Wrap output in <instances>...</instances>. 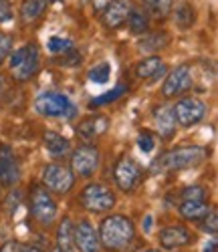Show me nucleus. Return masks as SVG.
Masks as SVG:
<instances>
[{
    "label": "nucleus",
    "mask_w": 218,
    "mask_h": 252,
    "mask_svg": "<svg viewBox=\"0 0 218 252\" xmlns=\"http://www.w3.org/2000/svg\"><path fill=\"white\" fill-rule=\"evenodd\" d=\"M73 244L79 252H101V242L95 226L83 218L73 226Z\"/></svg>",
    "instance_id": "11"
},
{
    "label": "nucleus",
    "mask_w": 218,
    "mask_h": 252,
    "mask_svg": "<svg viewBox=\"0 0 218 252\" xmlns=\"http://www.w3.org/2000/svg\"><path fill=\"white\" fill-rule=\"evenodd\" d=\"M142 4L154 18H164L172 10V0H142Z\"/></svg>",
    "instance_id": "23"
},
{
    "label": "nucleus",
    "mask_w": 218,
    "mask_h": 252,
    "mask_svg": "<svg viewBox=\"0 0 218 252\" xmlns=\"http://www.w3.org/2000/svg\"><path fill=\"white\" fill-rule=\"evenodd\" d=\"M204 224L200 226L204 232H210V234H216V230H218V214L214 212V210H210V212L204 216Z\"/></svg>",
    "instance_id": "33"
},
{
    "label": "nucleus",
    "mask_w": 218,
    "mask_h": 252,
    "mask_svg": "<svg viewBox=\"0 0 218 252\" xmlns=\"http://www.w3.org/2000/svg\"><path fill=\"white\" fill-rule=\"evenodd\" d=\"M132 2L129 0H111V2L107 4V8H105V12H103V23H105V27H109V29H117V27H121L125 20H127V16H129V12H132Z\"/></svg>",
    "instance_id": "15"
},
{
    "label": "nucleus",
    "mask_w": 218,
    "mask_h": 252,
    "mask_svg": "<svg viewBox=\"0 0 218 252\" xmlns=\"http://www.w3.org/2000/svg\"><path fill=\"white\" fill-rule=\"evenodd\" d=\"M192 240V234L188 232V228L182 226V224H176V226H168L160 232V246L166 250V252H172V250H178V248H184L188 246Z\"/></svg>",
    "instance_id": "14"
},
{
    "label": "nucleus",
    "mask_w": 218,
    "mask_h": 252,
    "mask_svg": "<svg viewBox=\"0 0 218 252\" xmlns=\"http://www.w3.org/2000/svg\"><path fill=\"white\" fill-rule=\"evenodd\" d=\"M47 49L51 51V53H69L71 49H73V43L69 38H61V36H53V38H49V43H47Z\"/></svg>",
    "instance_id": "28"
},
{
    "label": "nucleus",
    "mask_w": 218,
    "mask_h": 252,
    "mask_svg": "<svg viewBox=\"0 0 218 252\" xmlns=\"http://www.w3.org/2000/svg\"><path fill=\"white\" fill-rule=\"evenodd\" d=\"M192 87V73L188 65H180L176 69H172L170 75L164 81V87H162V95L166 99H172L180 93H184L186 89Z\"/></svg>",
    "instance_id": "12"
},
{
    "label": "nucleus",
    "mask_w": 218,
    "mask_h": 252,
    "mask_svg": "<svg viewBox=\"0 0 218 252\" xmlns=\"http://www.w3.org/2000/svg\"><path fill=\"white\" fill-rule=\"evenodd\" d=\"M99 242L101 248L109 252H121L132 246L136 238V226L127 216L111 214L107 216L99 226Z\"/></svg>",
    "instance_id": "1"
},
{
    "label": "nucleus",
    "mask_w": 218,
    "mask_h": 252,
    "mask_svg": "<svg viewBox=\"0 0 218 252\" xmlns=\"http://www.w3.org/2000/svg\"><path fill=\"white\" fill-rule=\"evenodd\" d=\"M10 71L18 81H27L38 71V47L29 43L10 55Z\"/></svg>",
    "instance_id": "3"
},
{
    "label": "nucleus",
    "mask_w": 218,
    "mask_h": 252,
    "mask_svg": "<svg viewBox=\"0 0 218 252\" xmlns=\"http://www.w3.org/2000/svg\"><path fill=\"white\" fill-rule=\"evenodd\" d=\"M0 89H2V81H0Z\"/></svg>",
    "instance_id": "42"
},
{
    "label": "nucleus",
    "mask_w": 218,
    "mask_h": 252,
    "mask_svg": "<svg viewBox=\"0 0 218 252\" xmlns=\"http://www.w3.org/2000/svg\"><path fill=\"white\" fill-rule=\"evenodd\" d=\"M202 252H216V240L206 242V246H204V250H202Z\"/></svg>",
    "instance_id": "37"
},
{
    "label": "nucleus",
    "mask_w": 218,
    "mask_h": 252,
    "mask_svg": "<svg viewBox=\"0 0 218 252\" xmlns=\"http://www.w3.org/2000/svg\"><path fill=\"white\" fill-rule=\"evenodd\" d=\"M51 252H63V250H61V248H59V246H57V248H53V250H51Z\"/></svg>",
    "instance_id": "41"
},
{
    "label": "nucleus",
    "mask_w": 218,
    "mask_h": 252,
    "mask_svg": "<svg viewBox=\"0 0 218 252\" xmlns=\"http://www.w3.org/2000/svg\"><path fill=\"white\" fill-rule=\"evenodd\" d=\"M154 121L162 137H172L176 131V117H174V107L172 105H162L160 109L154 111Z\"/></svg>",
    "instance_id": "16"
},
{
    "label": "nucleus",
    "mask_w": 218,
    "mask_h": 252,
    "mask_svg": "<svg viewBox=\"0 0 218 252\" xmlns=\"http://www.w3.org/2000/svg\"><path fill=\"white\" fill-rule=\"evenodd\" d=\"M35 109L45 117H73L75 115V107L69 101V97L63 93H55V91L40 93L35 101Z\"/></svg>",
    "instance_id": "5"
},
{
    "label": "nucleus",
    "mask_w": 218,
    "mask_h": 252,
    "mask_svg": "<svg viewBox=\"0 0 218 252\" xmlns=\"http://www.w3.org/2000/svg\"><path fill=\"white\" fill-rule=\"evenodd\" d=\"M42 141H45V150L53 156V158H65L71 152V143L67 137H63L57 131H45L42 135Z\"/></svg>",
    "instance_id": "17"
},
{
    "label": "nucleus",
    "mask_w": 218,
    "mask_h": 252,
    "mask_svg": "<svg viewBox=\"0 0 218 252\" xmlns=\"http://www.w3.org/2000/svg\"><path fill=\"white\" fill-rule=\"evenodd\" d=\"M204 150L198 145H184V148L172 150L168 154H164L156 163L160 170L164 172H172V170H184V167H194L204 159Z\"/></svg>",
    "instance_id": "2"
},
{
    "label": "nucleus",
    "mask_w": 218,
    "mask_h": 252,
    "mask_svg": "<svg viewBox=\"0 0 218 252\" xmlns=\"http://www.w3.org/2000/svg\"><path fill=\"white\" fill-rule=\"evenodd\" d=\"M18 202H20V192H14V194H10V198H8V206H6V210H8V212H12V206L16 208V206H18Z\"/></svg>",
    "instance_id": "36"
},
{
    "label": "nucleus",
    "mask_w": 218,
    "mask_h": 252,
    "mask_svg": "<svg viewBox=\"0 0 218 252\" xmlns=\"http://www.w3.org/2000/svg\"><path fill=\"white\" fill-rule=\"evenodd\" d=\"M149 224H151V218H149V216H145V230H149Z\"/></svg>",
    "instance_id": "39"
},
{
    "label": "nucleus",
    "mask_w": 218,
    "mask_h": 252,
    "mask_svg": "<svg viewBox=\"0 0 218 252\" xmlns=\"http://www.w3.org/2000/svg\"><path fill=\"white\" fill-rule=\"evenodd\" d=\"M12 18V6L8 0H0V23H8Z\"/></svg>",
    "instance_id": "34"
},
{
    "label": "nucleus",
    "mask_w": 218,
    "mask_h": 252,
    "mask_svg": "<svg viewBox=\"0 0 218 252\" xmlns=\"http://www.w3.org/2000/svg\"><path fill=\"white\" fill-rule=\"evenodd\" d=\"M105 127H107V121H105L103 117L93 115V117L83 119V121L79 123V129H77V131H79V135H81L83 139H93L95 135L103 133Z\"/></svg>",
    "instance_id": "19"
},
{
    "label": "nucleus",
    "mask_w": 218,
    "mask_h": 252,
    "mask_svg": "<svg viewBox=\"0 0 218 252\" xmlns=\"http://www.w3.org/2000/svg\"><path fill=\"white\" fill-rule=\"evenodd\" d=\"M176 23H178L180 27H184V29L194 23V12H192V8H190L186 2L176 8Z\"/></svg>",
    "instance_id": "29"
},
{
    "label": "nucleus",
    "mask_w": 218,
    "mask_h": 252,
    "mask_svg": "<svg viewBox=\"0 0 218 252\" xmlns=\"http://www.w3.org/2000/svg\"><path fill=\"white\" fill-rule=\"evenodd\" d=\"M210 212L206 200H184L180 204V216L184 220H202Z\"/></svg>",
    "instance_id": "18"
},
{
    "label": "nucleus",
    "mask_w": 218,
    "mask_h": 252,
    "mask_svg": "<svg viewBox=\"0 0 218 252\" xmlns=\"http://www.w3.org/2000/svg\"><path fill=\"white\" fill-rule=\"evenodd\" d=\"M127 25H129V31H132L134 34H144L147 31V18H145L144 12L132 8V12H129V16H127Z\"/></svg>",
    "instance_id": "24"
},
{
    "label": "nucleus",
    "mask_w": 218,
    "mask_h": 252,
    "mask_svg": "<svg viewBox=\"0 0 218 252\" xmlns=\"http://www.w3.org/2000/svg\"><path fill=\"white\" fill-rule=\"evenodd\" d=\"M57 246L63 252H73L75 244H73V224L69 218H63V222L59 224L57 230Z\"/></svg>",
    "instance_id": "20"
},
{
    "label": "nucleus",
    "mask_w": 218,
    "mask_h": 252,
    "mask_svg": "<svg viewBox=\"0 0 218 252\" xmlns=\"http://www.w3.org/2000/svg\"><path fill=\"white\" fill-rule=\"evenodd\" d=\"M75 184V174L63 163H51L42 172V186L55 194H67Z\"/></svg>",
    "instance_id": "6"
},
{
    "label": "nucleus",
    "mask_w": 218,
    "mask_h": 252,
    "mask_svg": "<svg viewBox=\"0 0 218 252\" xmlns=\"http://www.w3.org/2000/svg\"><path fill=\"white\" fill-rule=\"evenodd\" d=\"M127 93V87L125 85H117V87H113L109 93H103V95H99L97 99H93L91 103H89V107H101V105H107V103H113L115 99H119V97H123Z\"/></svg>",
    "instance_id": "25"
},
{
    "label": "nucleus",
    "mask_w": 218,
    "mask_h": 252,
    "mask_svg": "<svg viewBox=\"0 0 218 252\" xmlns=\"http://www.w3.org/2000/svg\"><path fill=\"white\" fill-rule=\"evenodd\" d=\"M18 242L16 240H8V242H4L2 246H0V252H18Z\"/></svg>",
    "instance_id": "35"
},
{
    "label": "nucleus",
    "mask_w": 218,
    "mask_h": 252,
    "mask_svg": "<svg viewBox=\"0 0 218 252\" xmlns=\"http://www.w3.org/2000/svg\"><path fill=\"white\" fill-rule=\"evenodd\" d=\"M55 2H61V0H55Z\"/></svg>",
    "instance_id": "43"
},
{
    "label": "nucleus",
    "mask_w": 218,
    "mask_h": 252,
    "mask_svg": "<svg viewBox=\"0 0 218 252\" xmlns=\"http://www.w3.org/2000/svg\"><path fill=\"white\" fill-rule=\"evenodd\" d=\"M144 252H166V250H158V248H149V250H144Z\"/></svg>",
    "instance_id": "40"
},
{
    "label": "nucleus",
    "mask_w": 218,
    "mask_h": 252,
    "mask_svg": "<svg viewBox=\"0 0 218 252\" xmlns=\"http://www.w3.org/2000/svg\"><path fill=\"white\" fill-rule=\"evenodd\" d=\"M162 65H164V63H162L160 57H147V59H144V61L138 63L136 73H138L140 79H151V77L158 73V69H160Z\"/></svg>",
    "instance_id": "22"
},
{
    "label": "nucleus",
    "mask_w": 218,
    "mask_h": 252,
    "mask_svg": "<svg viewBox=\"0 0 218 252\" xmlns=\"http://www.w3.org/2000/svg\"><path fill=\"white\" fill-rule=\"evenodd\" d=\"M81 204L85 210H89L93 214H103L109 212L115 206V196L103 184H87L81 192Z\"/></svg>",
    "instance_id": "4"
},
{
    "label": "nucleus",
    "mask_w": 218,
    "mask_h": 252,
    "mask_svg": "<svg viewBox=\"0 0 218 252\" xmlns=\"http://www.w3.org/2000/svg\"><path fill=\"white\" fill-rule=\"evenodd\" d=\"M166 43H168V38L164 36V32H156V34H149V38H144L140 45L144 51H160Z\"/></svg>",
    "instance_id": "27"
},
{
    "label": "nucleus",
    "mask_w": 218,
    "mask_h": 252,
    "mask_svg": "<svg viewBox=\"0 0 218 252\" xmlns=\"http://www.w3.org/2000/svg\"><path fill=\"white\" fill-rule=\"evenodd\" d=\"M109 75H111V67L109 63H99L89 71V81L95 83V85H103V83L109 81Z\"/></svg>",
    "instance_id": "26"
},
{
    "label": "nucleus",
    "mask_w": 218,
    "mask_h": 252,
    "mask_svg": "<svg viewBox=\"0 0 218 252\" xmlns=\"http://www.w3.org/2000/svg\"><path fill=\"white\" fill-rule=\"evenodd\" d=\"M174 117L182 127L198 125L206 117V103L198 97H184L174 105Z\"/></svg>",
    "instance_id": "8"
},
{
    "label": "nucleus",
    "mask_w": 218,
    "mask_h": 252,
    "mask_svg": "<svg viewBox=\"0 0 218 252\" xmlns=\"http://www.w3.org/2000/svg\"><path fill=\"white\" fill-rule=\"evenodd\" d=\"M10 51H12V38L0 32V65L6 61V57H10Z\"/></svg>",
    "instance_id": "32"
},
{
    "label": "nucleus",
    "mask_w": 218,
    "mask_h": 252,
    "mask_svg": "<svg viewBox=\"0 0 218 252\" xmlns=\"http://www.w3.org/2000/svg\"><path fill=\"white\" fill-rule=\"evenodd\" d=\"M20 252H40V248H36V246H31V244H27V246H23V248H20Z\"/></svg>",
    "instance_id": "38"
},
{
    "label": "nucleus",
    "mask_w": 218,
    "mask_h": 252,
    "mask_svg": "<svg viewBox=\"0 0 218 252\" xmlns=\"http://www.w3.org/2000/svg\"><path fill=\"white\" fill-rule=\"evenodd\" d=\"M45 6H47V0H25L23 6H20V18H23L25 23H31V20H35L42 14Z\"/></svg>",
    "instance_id": "21"
},
{
    "label": "nucleus",
    "mask_w": 218,
    "mask_h": 252,
    "mask_svg": "<svg viewBox=\"0 0 218 252\" xmlns=\"http://www.w3.org/2000/svg\"><path fill=\"white\" fill-rule=\"evenodd\" d=\"M101 163V156L95 145H79L71 154V170L81 178H91Z\"/></svg>",
    "instance_id": "7"
},
{
    "label": "nucleus",
    "mask_w": 218,
    "mask_h": 252,
    "mask_svg": "<svg viewBox=\"0 0 218 252\" xmlns=\"http://www.w3.org/2000/svg\"><path fill=\"white\" fill-rule=\"evenodd\" d=\"M20 180V167L8 145L0 148V186L14 188Z\"/></svg>",
    "instance_id": "13"
},
{
    "label": "nucleus",
    "mask_w": 218,
    "mask_h": 252,
    "mask_svg": "<svg viewBox=\"0 0 218 252\" xmlns=\"http://www.w3.org/2000/svg\"><path fill=\"white\" fill-rule=\"evenodd\" d=\"M113 176H115L117 188L123 194H127V192H134L136 188L140 186V182H142V167H140V163L134 158L123 156L117 161V165H115V174Z\"/></svg>",
    "instance_id": "9"
},
{
    "label": "nucleus",
    "mask_w": 218,
    "mask_h": 252,
    "mask_svg": "<svg viewBox=\"0 0 218 252\" xmlns=\"http://www.w3.org/2000/svg\"><path fill=\"white\" fill-rule=\"evenodd\" d=\"M206 196H208V192H206V188H202V186H190L182 192L184 200H206Z\"/></svg>",
    "instance_id": "30"
},
{
    "label": "nucleus",
    "mask_w": 218,
    "mask_h": 252,
    "mask_svg": "<svg viewBox=\"0 0 218 252\" xmlns=\"http://www.w3.org/2000/svg\"><path fill=\"white\" fill-rule=\"evenodd\" d=\"M138 148H140L144 154H149L151 150L156 148V141H154V137H151V133L142 131V133L138 135Z\"/></svg>",
    "instance_id": "31"
},
{
    "label": "nucleus",
    "mask_w": 218,
    "mask_h": 252,
    "mask_svg": "<svg viewBox=\"0 0 218 252\" xmlns=\"http://www.w3.org/2000/svg\"><path fill=\"white\" fill-rule=\"evenodd\" d=\"M57 202L53 200V196L49 194L47 188H35L33 190V216L38 224L49 226L55 222L57 218Z\"/></svg>",
    "instance_id": "10"
}]
</instances>
